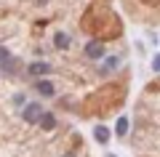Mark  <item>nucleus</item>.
<instances>
[{
  "mask_svg": "<svg viewBox=\"0 0 160 157\" xmlns=\"http://www.w3.org/2000/svg\"><path fill=\"white\" fill-rule=\"evenodd\" d=\"M40 115H43V109H40V104H27V107L22 109V117L24 123H38Z\"/></svg>",
  "mask_w": 160,
  "mask_h": 157,
  "instance_id": "1",
  "label": "nucleus"
},
{
  "mask_svg": "<svg viewBox=\"0 0 160 157\" xmlns=\"http://www.w3.org/2000/svg\"><path fill=\"white\" fill-rule=\"evenodd\" d=\"M35 91H38L40 96H46V99H51V96L56 93V88H53L51 80H35Z\"/></svg>",
  "mask_w": 160,
  "mask_h": 157,
  "instance_id": "2",
  "label": "nucleus"
},
{
  "mask_svg": "<svg viewBox=\"0 0 160 157\" xmlns=\"http://www.w3.org/2000/svg\"><path fill=\"white\" fill-rule=\"evenodd\" d=\"M86 56H88V59H102V56H104V45L99 43V40L86 43Z\"/></svg>",
  "mask_w": 160,
  "mask_h": 157,
  "instance_id": "3",
  "label": "nucleus"
},
{
  "mask_svg": "<svg viewBox=\"0 0 160 157\" xmlns=\"http://www.w3.org/2000/svg\"><path fill=\"white\" fill-rule=\"evenodd\" d=\"M29 75H35V77L43 80V75H51V64H46V61H32V64H29Z\"/></svg>",
  "mask_w": 160,
  "mask_h": 157,
  "instance_id": "4",
  "label": "nucleus"
},
{
  "mask_svg": "<svg viewBox=\"0 0 160 157\" xmlns=\"http://www.w3.org/2000/svg\"><path fill=\"white\" fill-rule=\"evenodd\" d=\"M38 123H40V128H43V130H53V128H56V117H53L51 112H43Z\"/></svg>",
  "mask_w": 160,
  "mask_h": 157,
  "instance_id": "5",
  "label": "nucleus"
},
{
  "mask_svg": "<svg viewBox=\"0 0 160 157\" xmlns=\"http://www.w3.org/2000/svg\"><path fill=\"white\" fill-rule=\"evenodd\" d=\"M93 136H96L99 144H109V128H104V125H96L93 128Z\"/></svg>",
  "mask_w": 160,
  "mask_h": 157,
  "instance_id": "6",
  "label": "nucleus"
},
{
  "mask_svg": "<svg viewBox=\"0 0 160 157\" xmlns=\"http://www.w3.org/2000/svg\"><path fill=\"white\" fill-rule=\"evenodd\" d=\"M53 43H56V48H69V35L67 32H56V35H53Z\"/></svg>",
  "mask_w": 160,
  "mask_h": 157,
  "instance_id": "7",
  "label": "nucleus"
},
{
  "mask_svg": "<svg viewBox=\"0 0 160 157\" xmlns=\"http://www.w3.org/2000/svg\"><path fill=\"white\" fill-rule=\"evenodd\" d=\"M115 133H118V136H126V133H128V117H118V125H115Z\"/></svg>",
  "mask_w": 160,
  "mask_h": 157,
  "instance_id": "8",
  "label": "nucleus"
},
{
  "mask_svg": "<svg viewBox=\"0 0 160 157\" xmlns=\"http://www.w3.org/2000/svg\"><path fill=\"white\" fill-rule=\"evenodd\" d=\"M8 56H11V53H8L6 48H0V64H6V61H8Z\"/></svg>",
  "mask_w": 160,
  "mask_h": 157,
  "instance_id": "9",
  "label": "nucleus"
},
{
  "mask_svg": "<svg viewBox=\"0 0 160 157\" xmlns=\"http://www.w3.org/2000/svg\"><path fill=\"white\" fill-rule=\"evenodd\" d=\"M144 3H155V0H144Z\"/></svg>",
  "mask_w": 160,
  "mask_h": 157,
  "instance_id": "10",
  "label": "nucleus"
},
{
  "mask_svg": "<svg viewBox=\"0 0 160 157\" xmlns=\"http://www.w3.org/2000/svg\"><path fill=\"white\" fill-rule=\"evenodd\" d=\"M107 157H115V155H107Z\"/></svg>",
  "mask_w": 160,
  "mask_h": 157,
  "instance_id": "11",
  "label": "nucleus"
}]
</instances>
